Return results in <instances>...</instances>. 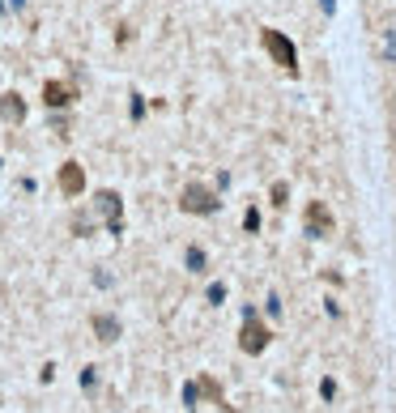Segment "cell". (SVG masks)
<instances>
[{"label": "cell", "mask_w": 396, "mask_h": 413, "mask_svg": "<svg viewBox=\"0 0 396 413\" xmlns=\"http://www.w3.org/2000/svg\"><path fill=\"white\" fill-rule=\"evenodd\" d=\"M260 47L268 51V60H273L281 73L299 77V47H294V38H286V34L273 30V26H264V30H260Z\"/></svg>", "instance_id": "6da1fadb"}, {"label": "cell", "mask_w": 396, "mask_h": 413, "mask_svg": "<svg viewBox=\"0 0 396 413\" xmlns=\"http://www.w3.org/2000/svg\"><path fill=\"white\" fill-rule=\"evenodd\" d=\"M217 192H209L205 183H188L184 192H179V209L184 214H196V218H209V214H217Z\"/></svg>", "instance_id": "7a4b0ae2"}, {"label": "cell", "mask_w": 396, "mask_h": 413, "mask_svg": "<svg viewBox=\"0 0 396 413\" xmlns=\"http://www.w3.org/2000/svg\"><path fill=\"white\" fill-rule=\"evenodd\" d=\"M268 341H273V337H268V328L256 320V312L247 307V316H243V332H239V349H243V354H264V349H268Z\"/></svg>", "instance_id": "3957f363"}, {"label": "cell", "mask_w": 396, "mask_h": 413, "mask_svg": "<svg viewBox=\"0 0 396 413\" xmlns=\"http://www.w3.org/2000/svg\"><path fill=\"white\" fill-rule=\"evenodd\" d=\"M303 230H307L311 239H328V234H332V214H328L324 200H307V209H303Z\"/></svg>", "instance_id": "277c9868"}, {"label": "cell", "mask_w": 396, "mask_h": 413, "mask_svg": "<svg viewBox=\"0 0 396 413\" xmlns=\"http://www.w3.org/2000/svg\"><path fill=\"white\" fill-rule=\"evenodd\" d=\"M94 209L107 218V230H111V234H124V200H120L116 192H98V196H94Z\"/></svg>", "instance_id": "5b68a950"}, {"label": "cell", "mask_w": 396, "mask_h": 413, "mask_svg": "<svg viewBox=\"0 0 396 413\" xmlns=\"http://www.w3.org/2000/svg\"><path fill=\"white\" fill-rule=\"evenodd\" d=\"M90 328H94V337H98L102 345L120 341V320H116V316H107V312H94V316H90Z\"/></svg>", "instance_id": "8992f818"}, {"label": "cell", "mask_w": 396, "mask_h": 413, "mask_svg": "<svg viewBox=\"0 0 396 413\" xmlns=\"http://www.w3.org/2000/svg\"><path fill=\"white\" fill-rule=\"evenodd\" d=\"M60 192H64V196H81V192H86V171H81V162H64V167H60Z\"/></svg>", "instance_id": "52a82bcc"}, {"label": "cell", "mask_w": 396, "mask_h": 413, "mask_svg": "<svg viewBox=\"0 0 396 413\" xmlns=\"http://www.w3.org/2000/svg\"><path fill=\"white\" fill-rule=\"evenodd\" d=\"M0 120H5V124H22V120H26L22 94H5V98H0Z\"/></svg>", "instance_id": "ba28073f"}, {"label": "cell", "mask_w": 396, "mask_h": 413, "mask_svg": "<svg viewBox=\"0 0 396 413\" xmlns=\"http://www.w3.org/2000/svg\"><path fill=\"white\" fill-rule=\"evenodd\" d=\"M43 102H47V107H69V102H73V90L60 85V81H47V85H43Z\"/></svg>", "instance_id": "9c48e42d"}, {"label": "cell", "mask_w": 396, "mask_h": 413, "mask_svg": "<svg viewBox=\"0 0 396 413\" xmlns=\"http://www.w3.org/2000/svg\"><path fill=\"white\" fill-rule=\"evenodd\" d=\"M196 388H200V396H209L213 405H221V409H226V392H221V384H217L213 375H200V379H196Z\"/></svg>", "instance_id": "30bf717a"}, {"label": "cell", "mask_w": 396, "mask_h": 413, "mask_svg": "<svg viewBox=\"0 0 396 413\" xmlns=\"http://www.w3.org/2000/svg\"><path fill=\"white\" fill-rule=\"evenodd\" d=\"M188 269H192V273L205 269V251H200V247H188Z\"/></svg>", "instance_id": "8fae6325"}, {"label": "cell", "mask_w": 396, "mask_h": 413, "mask_svg": "<svg viewBox=\"0 0 396 413\" xmlns=\"http://www.w3.org/2000/svg\"><path fill=\"white\" fill-rule=\"evenodd\" d=\"M286 196H290V188H286V183H273V204H277V209L286 204Z\"/></svg>", "instance_id": "7c38bea8"}, {"label": "cell", "mask_w": 396, "mask_h": 413, "mask_svg": "<svg viewBox=\"0 0 396 413\" xmlns=\"http://www.w3.org/2000/svg\"><path fill=\"white\" fill-rule=\"evenodd\" d=\"M243 226L256 230V226H260V209H247V214H243Z\"/></svg>", "instance_id": "4fadbf2b"}, {"label": "cell", "mask_w": 396, "mask_h": 413, "mask_svg": "<svg viewBox=\"0 0 396 413\" xmlns=\"http://www.w3.org/2000/svg\"><path fill=\"white\" fill-rule=\"evenodd\" d=\"M73 230H77V234H90V230H94V222H90V218H73Z\"/></svg>", "instance_id": "5bb4252c"}, {"label": "cell", "mask_w": 396, "mask_h": 413, "mask_svg": "<svg viewBox=\"0 0 396 413\" xmlns=\"http://www.w3.org/2000/svg\"><path fill=\"white\" fill-rule=\"evenodd\" d=\"M196 400H200V388H196V384H188V388H184V405H196Z\"/></svg>", "instance_id": "9a60e30c"}, {"label": "cell", "mask_w": 396, "mask_h": 413, "mask_svg": "<svg viewBox=\"0 0 396 413\" xmlns=\"http://www.w3.org/2000/svg\"><path fill=\"white\" fill-rule=\"evenodd\" d=\"M94 384H98V375H94V367H86L81 371V388H94Z\"/></svg>", "instance_id": "2e32d148"}, {"label": "cell", "mask_w": 396, "mask_h": 413, "mask_svg": "<svg viewBox=\"0 0 396 413\" xmlns=\"http://www.w3.org/2000/svg\"><path fill=\"white\" fill-rule=\"evenodd\" d=\"M226 298V286H209V302H221Z\"/></svg>", "instance_id": "e0dca14e"}, {"label": "cell", "mask_w": 396, "mask_h": 413, "mask_svg": "<svg viewBox=\"0 0 396 413\" xmlns=\"http://www.w3.org/2000/svg\"><path fill=\"white\" fill-rule=\"evenodd\" d=\"M320 9H324V13H332V9H336V0H320Z\"/></svg>", "instance_id": "ac0fdd59"}]
</instances>
